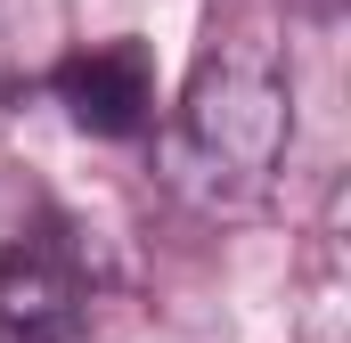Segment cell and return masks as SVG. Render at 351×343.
Listing matches in <instances>:
<instances>
[{"mask_svg":"<svg viewBox=\"0 0 351 343\" xmlns=\"http://www.w3.org/2000/svg\"><path fill=\"white\" fill-rule=\"evenodd\" d=\"M74 335H82V270L41 237H16L0 254V343H74Z\"/></svg>","mask_w":351,"mask_h":343,"instance_id":"obj_3","label":"cell"},{"mask_svg":"<svg viewBox=\"0 0 351 343\" xmlns=\"http://www.w3.org/2000/svg\"><path fill=\"white\" fill-rule=\"evenodd\" d=\"M66 49H74V8L66 0H0V90L49 82Z\"/></svg>","mask_w":351,"mask_h":343,"instance_id":"obj_4","label":"cell"},{"mask_svg":"<svg viewBox=\"0 0 351 343\" xmlns=\"http://www.w3.org/2000/svg\"><path fill=\"white\" fill-rule=\"evenodd\" d=\"M58 98H66V115L82 123L90 139H139L147 123H156V58H147V41H90V49H66L58 58Z\"/></svg>","mask_w":351,"mask_h":343,"instance_id":"obj_2","label":"cell"},{"mask_svg":"<svg viewBox=\"0 0 351 343\" xmlns=\"http://www.w3.org/2000/svg\"><path fill=\"white\" fill-rule=\"evenodd\" d=\"M294 139V74L262 25H229L204 41L172 123V188L196 213L262 204Z\"/></svg>","mask_w":351,"mask_h":343,"instance_id":"obj_1","label":"cell"}]
</instances>
